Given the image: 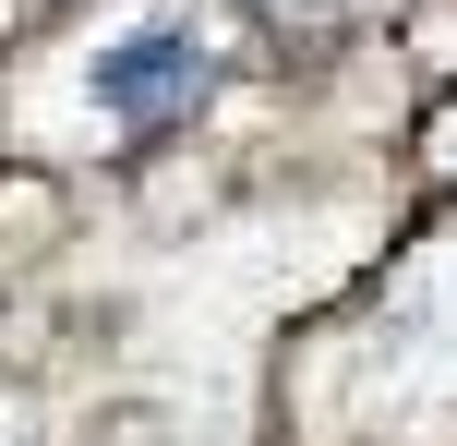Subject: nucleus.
<instances>
[{
    "label": "nucleus",
    "instance_id": "1",
    "mask_svg": "<svg viewBox=\"0 0 457 446\" xmlns=\"http://www.w3.org/2000/svg\"><path fill=\"white\" fill-rule=\"evenodd\" d=\"M193 85H205V37H193V24H133V37H109L96 72H85V97H96L109 121H133V133L181 121Z\"/></svg>",
    "mask_w": 457,
    "mask_h": 446
}]
</instances>
